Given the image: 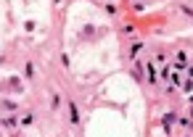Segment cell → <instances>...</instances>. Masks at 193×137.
<instances>
[{
    "label": "cell",
    "instance_id": "obj_3",
    "mask_svg": "<svg viewBox=\"0 0 193 137\" xmlns=\"http://www.w3.org/2000/svg\"><path fill=\"white\" fill-rule=\"evenodd\" d=\"M24 74H27V77L32 79V77H34V66H32V63H27V69H24Z\"/></svg>",
    "mask_w": 193,
    "mask_h": 137
},
{
    "label": "cell",
    "instance_id": "obj_1",
    "mask_svg": "<svg viewBox=\"0 0 193 137\" xmlns=\"http://www.w3.org/2000/svg\"><path fill=\"white\" fill-rule=\"evenodd\" d=\"M69 111H72V121H80V111H77L74 103H69Z\"/></svg>",
    "mask_w": 193,
    "mask_h": 137
},
{
    "label": "cell",
    "instance_id": "obj_2",
    "mask_svg": "<svg viewBox=\"0 0 193 137\" xmlns=\"http://www.w3.org/2000/svg\"><path fill=\"white\" fill-rule=\"evenodd\" d=\"M172 121H175V113H167V116H164V127H167V132H169V127H172Z\"/></svg>",
    "mask_w": 193,
    "mask_h": 137
}]
</instances>
